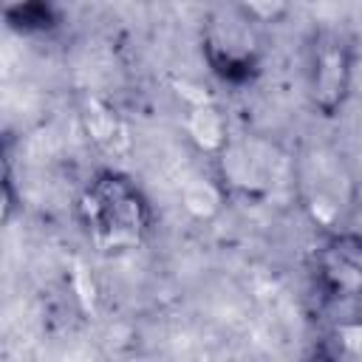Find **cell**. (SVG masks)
Masks as SVG:
<instances>
[{
  "label": "cell",
  "mask_w": 362,
  "mask_h": 362,
  "mask_svg": "<svg viewBox=\"0 0 362 362\" xmlns=\"http://www.w3.org/2000/svg\"><path fill=\"white\" fill-rule=\"evenodd\" d=\"M215 178L221 181L226 198H269L280 184L294 178V164L288 153L257 133H232L223 150L212 158Z\"/></svg>",
  "instance_id": "obj_2"
},
{
  "label": "cell",
  "mask_w": 362,
  "mask_h": 362,
  "mask_svg": "<svg viewBox=\"0 0 362 362\" xmlns=\"http://www.w3.org/2000/svg\"><path fill=\"white\" fill-rule=\"evenodd\" d=\"M184 133H187L189 144L198 153L209 156V158H215L223 150V144L229 141V136H232L226 113L212 99H198V102H192L187 107V113H184Z\"/></svg>",
  "instance_id": "obj_7"
},
{
  "label": "cell",
  "mask_w": 362,
  "mask_h": 362,
  "mask_svg": "<svg viewBox=\"0 0 362 362\" xmlns=\"http://www.w3.org/2000/svg\"><path fill=\"white\" fill-rule=\"evenodd\" d=\"M294 175L300 178L303 204L317 223L331 226L342 215L345 206L356 209L354 195H351V181L342 173V161L334 153H325V150L308 153L303 167Z\"/></svg>",
  "instance_id": "obj_6"
},
{
  "label": "cell",
  "mask_w": 362,
  "mask_h": 362,
  "mask_svg": "<svg viewBox=\"0 0 362 362\" xmlns=\"http://www.w3.org/2000/svg\"><path fill=\"white\" fill-rule=\"evenodd\" d=\"M223 201H226V192H223V187H221V181L218 178H212V181H192L187 189H184V206L195 215V218H212L221 206H223Z\"/></svg>",
  "instance_id": "obj_10"
},
{
  "label": "cell",
  "mask_w": 362,
  "mask_h": 362,
  "mask_svg": "<svg viewBox=\"0 0 362 362\" xmlns=\"http://www.w3.org/2000/svg\"><path fill=\"white\" fill-rule=\"evenodd\" d=\"M354 85V45L345 34L320 28L305 48V93L311 107L331 119L337 116Z\"/></svg>",
  "instance_id": "obj_3"
},
{
  "label": "cell",
  "mask_w": 362,
  "mask_h": 362,
  "mask_svg": "<svg viewBox=\"0 0 362 362\" xmlns=\"http://www.w3.org/2000/svg\"><path fill=\"white\" fill-rule=\"evenodd\" d=\"M3 17L17 31H45L54 25V6L51 0H0Z\"/></svg>",
  "instance_id": "obj_9"
},
{
  "label": "cell",
  "mask_w": 362,
  "mask_h": 362,
  "mask_svg": "<svg viewBox=\"0 0 362 362\" xmlns=\"http://www.w3.org/2000/svg\"><path fill=\"white\" fill-rule=\"evenodd\" d=\"M201 51L209 71L232 85L249 82L260 68V37L257 25L238 8L215 11L204 23Z\"/></svg>",
  "instance_id": "obj_4"
},
{
  "label": "cell",
  "mask_w": 362,
  "mask_h": 362,
  "mask_svg": "<svg viewBox=\"0 0 362 362\" xmlns=\"http://www.w3.org/2000/svg\"><path fill=\"white\" fill-rule=\"evenodd\" d=\"M82 127H85L88 139H90L99 150H105V153H110V156L124 153L127 144H130V136H127L124 122H122L119 113H116L107 102H102V99H90V102L85 105V110H82Z\"/></svg>",
  "instance_id": "obj_8"
},
{
  "label": "cell",
  "mask_w": 362,
  "mask_h": 362,
  "mask_svg": "<svg viewBox=\"0 0 362 362\" xmlns=\"http://www.w3.org/2000/svg\"><path fill=\"white\" fill-rule=\"evenodd\" d=\"M17 209V195H14V178H11V170L6 164V175H3V221L8 223L11 215Z\"/></svg>",
  "instance_id": "obj_12"
},
{
  "label": "cell",
  "mask_w": 362,
  "mask_h": 362,
  "mask_svg": "<svg viewBox=\"0 0 362 362\" xmlns=\"http://www.w3.org/2000/svg\"><path fill=\"white\" fill-rule=\"evenodd\" d=\"M76 218L99 255L119 257L141 249L153 235V204L119 170H96L76 198Z\"/></svg>",
  "instance_id": "obj_1"
},
{
  "label": "cell",
  "mask_w": 362,
  "mask_h": 362,
  "mask_svg": "<svg viewBox=\"0 0 362 362\" xmlns=\"http://www.w3.org/2000/svg\"><path fill=\"white\" fill-rule=\"evenodd\" d=\"M232 3L255 25H277L280 20H286L291 8V0H232Z\"/></svg>",
  "instance_id": "obj_11"
},
{
  "label": "cell",
  "mask_w": 362,
  "mask_h": 362,
  "mask_svg": "<svg viewBox=\"0 0 362 362\" xmlns=\"http://www.w3.org/2000/svg\"><path fill=\"white\" fill-rule=\"evenodd\" d=\"M314 277L334 303H362V232L337 229L314 252Z\"/></svg>",
  "instance_id": "obj_5"
},
{
  "label": "cell",
  "mask_w": 362,
  "mask_h": 362,
  "mask_svg": "<svg viewBox=\"0 0 362 362\" xmlns=\"http://www.w3.org/2000/svg\"><path fill=\"white\" fill-rule=\"evenodd\" d=\"M356 232H362V201L356 204V226H354Z\"/></svg>",
  "instance_id": "obj_13"
}]
</instances>
